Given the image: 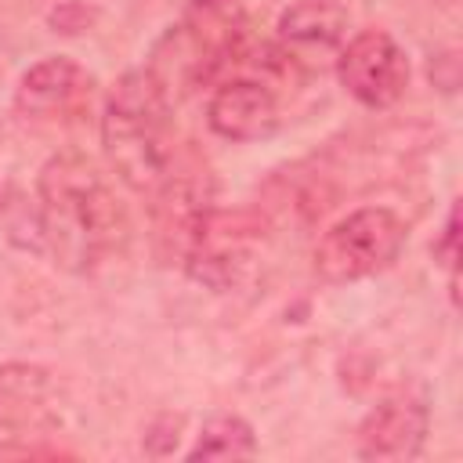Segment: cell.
<instances>
[{
    "label": "cell",
    "mask_w": 463,
    "mask_h": 463,
    "mask_svg": "<svg viewBox=\"0 0 463 463\" xmlns=\"http://www.w3.org/2000/svg\"><path fill=\"white\" fill-rule=\"evenodd\" d=\"M210 206H213V177L206 163L192 148H177L163 181L152 188V228H156V250L163 260L181 264L195 224Z\"/></svg>",
    "instance_id": "8992f818"
},
{
    "label": "cell",
    "mask_w": 463,
    "mask_h": 463,
    "mask_svg": "<svg viewBox=\"0 0 463 463\" xmlns=\"http://www.w3.org/2000/svg\"><path fill=\"white\" fill-rule=\"evenodd\" d=\"M430 430V412L416 394L383 398L358 427L362 459H416Z\"/></svg>",
    "instance_id": "8fae6325"
},
{
    "label": "cell",
    "mask_w": 463,
    "mask_h": 463,
    "mask_svg": "<svg viewBox=\"0 0 463 463\" xmlns=\"http://www.w3.org/2000/svg\"><path fill=\"white\" fill-rule=\"evenodd\" d=\"M61 387L58 376L33 362L0 365V430L29 434L58 423Z\"/></svg>",
    "instance_id": "30bf717a"
},
{
    "label": "cell",
    "mask_w": 463,
    "mask_h": 463,
    "mask_svg": "<svg viewBox=\"0 0 463 463\" xmlns=\"http://www.w3.org/2000/svg\"><path fill=\"white\" fill-rule=\"evenodd\" d=\"M405 246V221L387 206H362L340 217L315 246V271L322 282H358L383 271Z\"/></svg>",
    "instance_id": "5b68a950"
},
{
    "label": "cell",
    "mask_w": 463,
    "mask_h": 463,
    "mask_svg": "<svg viewBox=\"0 0 463 463\" xmlns=\"http://www.w3.org/2000/svg\"><path fill=\"white\" fill-rule=\"evenodd\" d=\"M174 101L148 76V69H130L116 80L101 109V148L116 177L152 195L166 166L177 156L174 145Z\"/></svg>",
    "instance_id": "7a4b0ae2"
},
{
    "label": "cell",
    "mask_w": 463,
    "mask_h": 463,
    "mask_svg": "<svg viewBox=\"0 0 463 463\" xmlns=\"http://www.w3.org/2000/svg\"><path fill=\"white\" fill-rule=\"evenodd\" d=\"M90 90L94 76L80 61L54 54L22 72L14 87V109L33 119H69L90 101Z\"/></svg>",
    "instance_id": "ba28073f"
},
{
    "label": "cell",
    "mask_w": 463,
    "mask_h": 463,
    "mask_svg": "<svg viewBox=\"0 0 463 463\" xmlns=\"http://www.w3.org/2000/svg\"><path fill=\"white\" fill-rule=\"evenodd\" d=\"M336 76L365 109H391L409 87V58L391 33L365 29L340 51Z\"/></svg>",
    "instance_id": "52a82bcc"
},
{
    "label": "cell",
    "mask_w": 463,
    "mask_h": 463,
    "mask_svg": "<svg viewBox=\"0 0 463 463\" xmlns=\"http://www.w3.org/2000/svg\"><path fill=\"white\" fill-rule=\"evenodd\" d=\"M250 456H257L253 427L232 412L210 416L195 434V445L188 449V459H250Z\"/></svg>",
    "instance_id": "4fadbf2b"
},
{
    "label": "cell",
    "mask_w": 463,
    "mask_h": 463,
    "mask_svg": "<svg viewBox=\"0 0 463 463\" xmlns=\"http://www.w3.org/2000/svg\"><path fill=\"white\" fill-rule=\"evenodd\" d=\"M206 119H210V130L228 141H264L279 130L282 112L268 80L232 76L210 94Z\"/></svg>",
    "instance_id": "9c48e42d"
},
{
    "label": "cell",
    "mask_w": 463,
    "mask_h": 463,
    "mask_svg": "<svg viewBox=\"0 0 463 463\" xmlns=\"http://www.w3.org/2000/svg\"><path fill=\"white\" fill-rule=\"evenodd\" d=\"M268 239V221L250 210V206H235V210H217L210 206L203 213V221L195 224L188 246H184V271L210 286V289H232L235 282H242Z\"/></svg>",
    "instance_id": "277c9868"
},
{
    "label": "cell",
    "mask_w": 463,
    "mask_h": 463,
    "mask_svg": "<svg viewBox=\"0 0 463 463\" xmlns=\"http://www.w3.org/2000/svg\"><path fill=\"white\" fill-rule=\"evenodd\" d=\"M347 36V11L340 0H293L279 14L282 51H333Z\"/></svg>",
    "instance_id": "7c38bea8"
},
{
    "label": "cell",
    "mask_w": 463,
    "mask_h": 463,
    "mask_svg": "<svg viewBox=\"0 0 463 463\" xmlns=\"http://www.w3.org/2000/svg\"><path fill=\"white\" fill-rule=\"evenodd\" d=\"M36 221L51 260L87 275L127 242V213L109 177L80 152H58L36 177Z\"/></svg>",
    "instance_id": "6da1fadb"
},
{
    "label": "cell",
    "mask_w": 463,
    "mask_h": 463,
    "mask_svg": "<svg viewBox=\"0 0 463 463\" xmlns=\"http://www.w3.org/2000/svg\"><path fill=\"white\" fill-rule=\"evenodd\" d=\"M246 11L242 0H188L184 14L156 40L145 69L177 105L224 65L242 58Z\"/></svg>",
    "instance_id": "3957f363"
},
{
    "label": "cell",
    "mask_w": 463,
    "mask_h": 463,
    "mask_svg": "<svg viewBox=\"0 0 463 463\" xmlns=\"http://www.w3.org/2000/svg\"><path fill=\"white\" fill-rule=\"evenodd\" d=\"M438 257L445 260L449 275H452V297H456V268H459V206L452 203L449 206V221H445V232H441V242L434 246Z\"/></svg>",
    "instance_id": "5bb4252c"
}]
</instances>
